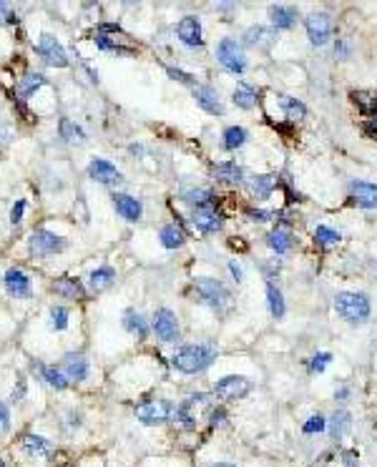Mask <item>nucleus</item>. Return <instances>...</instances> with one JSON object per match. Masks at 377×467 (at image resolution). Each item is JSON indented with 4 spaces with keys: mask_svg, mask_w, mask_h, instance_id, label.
<instances>
[{
    "mask_svg": "<svg viewBox=\"0 0 377 467\" xmlns=\"http://www.w3.org/2000/svg\"><path fill=\"white\" fill-rule=\"evenodd\" d=\"M68 424H71V427H81V415H73V412H71V415H68Z\"/></svg>",
    "mask_w": 377,
    "mask_h": 467,
    "instance_id": "nucleus-59",
    "label": "nucleus"
},
{
    "mask_svg": "<svg viewBox=\"0 0 377 467\" xmlns=\"http://www.w3.org/2000/svg\"><path fill=\"white\" fill-rule=\"evenodd\" d=\"M25 387H28V385H25V380H23V377H20V380H18V387L13 390V402H20V399L25 397Z\"/></svg>",
    "mask_w": 377,
    "mask_h": 467,
    "instance_id": "nucleus-55",
    "label": "nucleus"
},
{
    "mask_svg": "<svg viewBox=\"0 0 377 467\" xmlns=\"http://www.w3.org/2000/svg\"><path fill=\"white\" fill-rule=\"evenodd\" d=\"M212 174L216 181H224V184H242L244 181V168L239 166L237 161H219L212 166Z\"/></svg>",
    "mask_w": 377,
    "mask_h": 467,
    "instance_id": "nucleus-24",
    "label": "nucleus"
},
{
    "mask_svg": "<svg viewBox=\"0 0 377 467\" xmlns=\"http://www.w3.org/2000/svg\"><path fill=\"white\" fill-rule=\"evenodd\" d=\"M182 201H184V204H191V206L214 204V193L209 191V188L191 186V188H184V191H182Z\"/></svg>",
    "mask_w": 377,
    "mask_h": 467,
    "instance_id": "nucleus-38",
    "label": "nucleus"
},
{
    "mask_svg": "<svg viewBox=\"0 0 377 467\" xmlns=\"http://www.w3.org/2000/svg\"><path fill=\"white\" fill-rule=\"evenodd\" d=\"M212 397L214 394L209 392H194L188 394L186 399H182L179 405H176V415H174V422H179V427L186 432L196 430V424H199V410L212 405Z\"/></svg>",
    "mask_w": 377,
    "mask_h": 467,
    "instance_id": "nucleus-4",
    "label": "nucleus"
},
{
    "mask_svg": "<svg viewBox=\"0 0 377 467\" xmlns=\"http://www.w3.org/2000/svg\"><path fill=\"white\" fill-rule=\"evenodd\" d=\"M350 101L355 103V108L360 111V116L364 119H377V94L375 91H352Z\"/></svg>",
    "mask_w": 377,
    "mask_h": 467,
    "instance_id": "nucleus-22",
    "label": "nucleus"
},
{
    "mask_svg": "<svg viewBox=\"0 0 377 467\" xmlns=\"http://www.w3.org/2000/svg\"><path fill=\"white\" fill-rule=\"evenodd\" d=\"M327 430V420H325V415H320V412H317V415H312V417H307V422L302 424V432H304V435H320V432H325Z\"/></svg>",
    "mask_w": 377,
    "mask_h": 467,
    "instance_id": "nucleus-43",
    "label": "nucleus"
},
{
    "mask_svg": "<svg viewBox=\"0 0 377 467\" xmlns=\"http://www.w3.org/2000/svg\"><path fill=\"white\" fill-rule=\"evenodd\" d=\"M36 53L43 58L48 66H53V68H66V66H68V56H66L63 45L58 43L53 36H48V33L40 36V40H38L36 45Z\"/></svg>",
    "mask_w": 377,
    "mask_h": 467,
    "instance_id": "nucleus-11",
    "label": "nucleus"
},
{
    "mask_svg": "<svg viewBox=\"0 0 377 467\" xmlns=\"http://www.w3.org/2000/svg\"><path fill=\"white\" fill-rule=\"evenodd\" d=\"M23 214H25V201L18 199L15 204H13V209H10V224L18 226L20 221H23Z\"/></svg>",
    "mask_w": 377,
    "mask_h": 467,
    "instance_id": "nucleus-47",
    "label": "nucleus"
},
{
    "mask_svg": "<svg viewBox=\"0 0 377 467\" xmlns=\"http://www.w3.org/2000/svg\"><path fill=\"white\" fill-rule=\"evenodd\" d=\"M229 274L234 276V281H237V284H239V281H244V269L239 267L237 262H229Z\"/></svg>",
    "mask_w": 377,
    "mask_h": 467,
    "instance_id": "nucleus-54",
    "label": "nucleus"
},
{
    "mask_svg": "<svg viewBox=\"0 0 377 467\" xmlns=\"http://www.w3.org/2000/svg\"><path fill=\"white\" fill-rule=\"evenodd\" d=\"M63 374L68 382H83L88 377V359L81 352H68L63 357Z\"/></svg>",
    "mask_w": 377,
    "mask_h": 467,
    "instance_id": "nucleus-21",
    "label": "nucleus"
},
{
    "mask_svg": "<svg viewBox=\"0 0 377 467\" xmlns=\"http://www.w3.org/2000/svg\"><path fill=\"white\" fill-rule=\"evenodd\" d=\"M66 246H68V242L48 229H36L33 237L28 239V251H31V256H36V259L61 254V251H66Z\"/></svg>",
    "mask_w": 377,
    "mask_h": 467,
    "instance_id": "nucleus-8",
    "label": "nucleus"
},
{
    "mask_svg": "<svg viewBox=\"0 0 377 467\" xmlns=\"http://www.w3.org/2000/svg\"><path fill=\"white\" fill-rule=\"evenodd\" d=\"M304 31H307L309 43L322 48V45L330 43L334 36L332 15H327V13H309L307 18H304Z\"/></svg>",
    "mask_w": 377,
    "mask_h": 467,
    "instance_id": "nucleus-9",
    "label": "nucleus"
},
{
    "mask_svg": "<svg viewBox=\"0 0 377 467\" xmlns=\"http://www.w3.org/2000/svg\"><path fill=\"white\" fill-rule=\"evenodd\" d=\"M264 276L267 279H274L276 274H279V269H282V262H276V259H272V264H264Z\"/></svg>",
    "mask_w": 377,
    "mask_h": 467,
    "instance_id": "nucleus-52",
    "label": "nucleus"
},
{
    "mask_svg": "<svg viewBox=\"0 0 377 467\" xmlns=\"http://www.w3.org/2000/svg\"><path fill=\"white\" fill-rule=\"evenodd\" d=\"M191 224H194L201 234H216V231H221V226H224V218L214 209V204H204V206H194Z\"/></svg>",
    "mask_w": 377,
    "mask_h": 467,
    "instance_id": "nucleus-12",
    "label": "nucleus"
},
{
    "mask_svg": "<svg viewBox=\"0 0 377 467\" xmlns=\"http://www.w3.org/2000/svg\"><path fill=\"white\" fill-rule=\"evenodd\" d=\"M297 18H300V13H297L295 6H269V20L276 33L292 31L297 25Z\"/></svg>",
    "mask_w": 377,
    "mask_h": 467,
    "instance_id": "nucleus-20",
    "label": "nucleus"
},
{
    "mask_svg": "<svg viewBox=\"0 0 377 467\" xmlns=\"http://www.w3.org/2000/svg\"><path fill=\"white\" fill-rule=\"evenodd\" d=\"M267 246H269L272 251H274L276 256H284L292 251V246H295V239H292V231L289 229H272L269 234H267Z\"/></svg>",
    "mask_w": 377,
    "mask_h": 467,
    "instance_id": "nucleus-26",
    "label": "nucleus"
},
{
    "mask_svg": "<svg viewBox=\"0 0 377 467\" xmlns=\"http://www.w3.org/2000/svg\"><path fill=\"white\" fill-rule=\"evenodd\" d=\"M113 209L121 218H126L128 224H136L144 216V204L136 199V196H128V193H113Z\"/></svg>",
    "mask_w": 377,
    "mask_h": 467,
    "instance_id": "nucleus-16",
    "label": "nucleus"
},
{
    "mask_svg": "<svg viewBox=\"0 0 377 467\" xmlns=\"http://www.w3.org/2000/svg\"><path fill=\"white\" fill-rule=\"evenodd\" d=\"M216 355H219V349L212 342L182 344V347L171 355V364H174L176 372H182V374H201L212 367Z\"/></svg>",
    "mask_w": 377,
    "mask_h": 467,
    "instance_id": "nucleus-1",
    "label": "nucleus"
},
{
    "mask_svg": "<svg viewBox=\"0 0 377 467\" xmlns=\"http://www.w3.org/2000/svg\"><path fill=\"white\" fill-rule=\"evenodd\" d=\"M0 467H6V462H3V457H0Z\"/></svg>",
    "mask_w": 377,
    "mask_h": 467,
    "instance_id": "nucleus-61",
    "label": "nucleus"
},
{
    "mask_svg": "<svg viewBox=\"0 0 377 467\" xmlns=\"http://www.w3.org/2000/svg\"><path fill=\"white\" fill-rule=\"evenodd\" d=\"M244 45L246 48H257V50H267L274 45L276 40V31L272 28V25H249L244 31Z\"/></svg>",
    "mask_w": 377,
    "mask_h": 467,
    "instance_id": "nucleus-17",
    "label": "nucleus"
},
{
    "mask_svg": "<svg viewBox=\"0 0 377 467\" xmlns=\"http://www.w3.org/2000/svg\"><path fill=\"white\" fill-rule=\"evenodd\" d=\"M246 218L251 224H267L274 218V212H267V209H246Z\"/></svg>",
    "mask_w": 377,
    "mask_h": 467,
    "instance_id": "nucleus-46",
    "label": "nucleus"
},
{
    "mask_svg": "<svg viewBox=\"0 0 377 467\" xmlns=\"http://www.w3.org/2000/svg\"><path fill=\"white\" fill-rule=\"evenodd\" d=\"M128 154H131V156H144L146 149L141 144H131V146H128Z\"/></svg>",
    "mask_w": 377,
    "mask_h": 467,
    "instance_id": "nucleus-57",
    "label": "nucleus"
},
{
    "mask_svg": "<svg viewBox=\"0 0 377 467\" xmlns=\"http://www.w3.org/2000/svg\"><path fill=\"white\" fill-rule=\"evenodd\" d=\"M279 108H282V113L292 124H297V121H302L307 116V106L300 98H292V96H279Z\"/></svg>",
    "mask_w": 377,
    "mask_h": 467,
    "instance_id": "nucleus-35",
    "label": "nucleus"
},
{
    "mask_svg": "<svg viewBox=\"0 0 377 467\" xmlns=\"http://www.w3.org/2000/svg\"><path fill=\"white\" fill-rule=\"evenodd\" d=\"M58 131H61L63 141H68V144H86V131H83L81 126L73 124L71 119H61V126H58Z\"/></svg>",
    "mask_w": 377,
    "mask_h": 467,
    "instance_id": "nucleus-37",
    "label": "nucleus"
},
{
    "mask_svg": "<svg viewBox=\"0 0 377 467\" xmlns=\"http://www.w3.org/2000/svg\"><path fill=\"white\" fill-rule=\"evenodd\" d=\"M8 430H10V410H8V405L0 402V437L6 435Z\"/></svg>",
    "mask_w": 377,
    "mask_h": 467,
    "instance_id": "nucleus-50",
    "label": "nucleus"
},
{
    "mask_svg": "<svg viewBox=\"0 0 377 467\" xmlns=\"http://www.w3.org/2000/svg\"><path fill=\"white\" fill-rule=\"evenodd\" d=\"M45 86V75H40V73H28L25 78H20V83H18V96H23V98H28V96H33L38 91V88H43Z\"/></svg>",
    "mask_w": 377,
    "mask_h": 467,
    "instance_id": "nucleus-39",
    "label": "nucleus"
},
{
    "mask_svg": "<svg viewBox=\"0 0 377 467\" xmlns=\"http://www.w3.org/2000/svg\"><path fill=\"white\" fill-rule=\"evenodd\" d=\"M279 186V176L274 174H259V176H251V193H254V199L259 201H267L272 193L276 191Z\"/></svg>",
    "mask_w": 377,
    "mask_h": 467,
    "instance_id": "nucleus-27",
    "label": "nucleus"
},
{
    "mask_svg": "<svg viewBox=\"0 0 377 467\" xmlns=\"http://www.w3.org/2000/svg\"><path fill=\"white\" fill-rule=\"evenodd\" d=\"M216 61L219 66L232 75H244L246 71V53L244 45L237 38H221L216 43Z\"/></svg>",
    "mask_w": 377,
    "mask_h": 467,
    "instance_id": "nucleus-5",
    "label": "nucleus"
},
{
    "mask_svg": "<svg viewBox=\"0 0 377 467\" xmlns=\"http://www.w3.org/2000/svg\"><path fill=\"white\" fill-rule=\"evenodd\" d=\"M362 133L367 138H372V141H377V119H370L362 124Z\"/></svg>",
    "mask_w": 377,
    "mask_h": 467,
    "instance_id": "nucleus-53",
    "label": "nucleus"
},
{
    "mask_svg": "<svg viewBox=\"0 0 377 467\" xmlns=\"http://www.w3.org/2000/svg\"><path fill=\"white\" fill-rule=\"evenodd\" d=\"M334 311L347 324H364L372 314V302L364 292H337Z\"/></svg>",
    "mask_w": 377,
    "mask_h": 467,
    "instance_id": "nucleus-2",
    "label": "nucleus"
},
{
    "mask_svg": "<svg viewBox=\"0 0 377 467\" xmlns=\"http://www.w3.org/2000/svg\"><path fill=\"white\" fill-rule=\"evenodd\" d=\"M350 193L360 209H377V184L372 181H352Z\"/></svg>",
    "mask_w": 377,
    "mask_h": 467,
    "instance_id": "nucleus-19",
    "label": "nucleus"
},
{
    "mask_svg": "<svg viewBox=\"0 0 377 467\" xmlns=\"http://www.w3.org/2000/svg\"><path fill=\"white\" fill-rule=\"evenodd\" d=\"M176 415V405L169 399H146L136 405V420L146 427H156V424L171 422Z\"/></svg>",
    "mask_w": 377,
    "mask_h": 467,
    "instance_id": "nucleus-7",
    "label": "nucleus"
},
{
    "mask_svg": "<svg viewBox=\"0 0 377 467\" xmlns=\"http://www.w3.org/2000/svg\"><path fill=\"white\" fill-rule=\"evenodd\" d=\"M254 390V382L242 377V374H226L221 380L214 382V390L212 394L221 402H239V399H244L251 394Z\"/></svg>",
    "mask_w": 377,
    "mask_h": 467,
    "instance_id": "nucleus-6",
    "label": "nucleus"
},
{
    "mask_svg": "<svg viewBox=\"0 0 377 467\" xmlns=\"http://www.w3.org/2000/svg\"><path fill=\"white\" fill-rule=\"evenodd\" d=\"M48 317H50V329L63 332L66 327H68L71 314H68V309H66V306H50Z\"/></svg>",
    "mask_w": 377,
    "mask_h": 467,
    "instance_id": "nucleus-42",
    "label": "nucleus"
},
{
    "mask_svg": "<svg viewBox=\"0 0 377 467\" xmlns=\"http://www.w3.org/2000/svg\"><path fill=\"white\" fill-rule=\"evenodd\" d=\"M214 467H234V465H226V462H219V465H214Z\"/></svg>",
    "mask_w": 377,
    "mask_h": 467,
    "instance_id": "nucleus-60",
    "label": "nucleus"
},
{
    "mask_svg": "<svg viewBox=\"0 0 377 467\" xmlns=\"http://www.w3.org/2000/svg\"><path fill=\"white\" fill-rule=\"evenodd\" d=\"M3 284H6V292L10 297H15V299H28L31 297V279L20 269H8L6 276H3Z\"/></svg>",
    "mask_w": 377,
    "mask_h": 467,
    "instance_id": "nucleus-18",
    "label": "nucleus"
},
{
    "mask_svg": "<svg viewBox=\"0 0 377 467\" xmlns=\"http://www.w3.org/2000/svg\"><path fill=\"white\" fill-rule=\"evenodd\" d=\"M334 56H337L339 61H347V58L352 56L350 43H345V40H337V43H334Z\"/></svg>",
    "mask_w": 377,
    "mask_h": 467,
    "instance_id": "nucleus-51",
    "label": "nucleus"
},
{
    "mask_svg": "<svg viewBox=\"0 0 377 467\" xmlns=\"http://www.w3.org/2000/svg\"><path fill=\"white\" fill-rule=\"evenodd\" d=\"M166 73H169L171 81H179V83H184V86L196 88V78H194V75H191V73H184V71L174 68V66H166Z\"/></svg>",
    "mask_w": 377,
    "mask_h": 467,
    "instance_id": "nucleus-45",
    "label": "nucleus"
},
{
    "mask_svg": "<svg viewBox=\"0 0 377 467\" xmlns=\"http://www.w3.org/2000/svg\"><path fill=\"white\" fill-rule=\"evenodd\" d=\"M194 98H196V106L201 111H207L209 116H224V101H221L219 91L214 86H196L194 88Z\"/></svg>",
    "mask_w": 377,
    "mask_h": 467,
    "instance_id": "nucleus-15",
    "label": "nucleus"
},
{
    "mask_svg": "<svg viewBox=\"0 0 377 467\" xmlns=\"http://www.w3.org/2000/svg\"><path fill=\"white\" fill-rule=\"evenodd\" d=\"M124 327H126V332L133 334L136 339H146V336H149V322H146L136 309L124 311Z\"/></svg>",
    "mask_w": 377,
    "mask_h": 467,
    "instance_id": "nucleus-30",
    "label": "nucleus"
},
{
    "mask_svg": "<svg viewBox=\"0 0 377 467\" xmlns=\"http://www.w3.org/2000/svg\"><path fill=\"white\" fill-rule=\"evenodd\" d=\"M88 176L94 181H98V184H106V186H119L121 181H124V174L111 161H106V158H94V161L88 163Z\"/></svg>",
    "mask_w": 377,
    "mask_h": 467,
    "instance_id": "nucleus-14",
    "label": "nucleus"
},
{
    "mask_svg": "<svg viewBox=\"0 0 377 467\" xmlns=\"http://www.w3.org/2000/svg\"><path fill=\"white\" fill-rule=\"evenodd\" d=\"M53 292L61 294L63 299H83L86 297V289H83V284L78 279H73V276H61V279L53 281Z\"/></svg>",
    "mask_w": 377,
    "mask_h": 467,
    "instance_id": "nucleus-28",
    "label": "nucleus"
},
{
    "mask_svg": "<svg viewBox=\"0 0 377 467\" xmlns=\"http://www.w3.org/2000/svg\"><path fill=\"white\" fill-rule=\"evenodd\" d=\"M23 450L28 452V455H38V457H50V452H53V450H50V443L40 435H25Z\"/></svg>",
    "mask_w": 377,
    "mask_h": 467,
    "instance_id": "nucleus-36",
    "label": "nucleus"
},
{
    "mask_svg": "<svg viewBox=\"0 0 377 467\" xmlns=\"http://www.w3.org/2000/svg\"><path fill=\"white\" fill-rule=\"evenodd\" d=\"M94 43H96V48H101V50H111V53H121V56H126V53H131V48H126V45H121V40H116V38H108L106 33H96Z\"/></svg>",
    "mask_w": 377,
    "mask_h": 467,
    "instance_id": "nucleus-41",
    "label": "nucleus"
},
{
    "mask_svg": "<svg viewBox=\"0 0 377 467\" xmlns=\"http://www.w3.org/2000/svg\"><path fill=\"white\" fill-rule=\"evenodd\" d=\"M342 242V234L332 226H317L314 229V244H320V246H334V244Z\"/></svg>",
    "mask_w": 377,
    "mask_h": 467,
    "instance_id": "nucleus-40",
    "label": "nucleus"
},
{
    "mask_svg": "<svg viewBox=\"0 0 377 467\" xmlns=\"http://www.w3.org/2000/svg\"><path fill=\"white\" fill-rule=\"evenodd\" d=\"M246 141H249V131H246L244 126H229V128H224V133H221V146H224L226 151L242 149Z\"/></svg>",
    "mask_w": 377,
    "mask_h": 467,
    "instance_id": "nucleus-31",
    "label": "nucleus"
},
{
    "mask_svg": "<svg viewBox=\"0 0 377 467\" xmlns=\"http://www.w3.org/2000/svg\"><path fill=\"white\" fill-rule=\"evenodd\" d=\"M38 372H40V380L48 387H53V390H58V392L68 387V377L63 374V369L53 367V364H38Z\"/></svg>",
    "mask_w": 377,
    "mask_h": 467,
    "instance_id": "nucleus-32",
    "label": "nucleus"
},
{
    "mask_svg": "<svg viewBox=\"0 0 377 467\" xmlns=\"http://www.w3.org/2000/svg\"><path fill=\"white\" fill-rule=\"evenodd\" d=\"M332 362V355L330 352H320V355H314L312 359H309V372L312 374H322L327 369V364Z\"/></svg>",
    "mask_w": 377,
    "mask_h": 467,
    "instance_id": "nucleus-44",
    "label": "nucleus"
},
{
    "mask_svg": "<svg viewBox=\"0 0 377 467\" xmlns=\"http://www.w3.org/2000/svg\"><path fill=\"white\" fill-rule=\"evenodd\" d=\"M339 457H342V467H362L360 465V455L355 450H342Z\"/></svg>",
    "mask_w": 377,
    "mask_h": 467,
    "instance_id": "nucleus-48",
    "label": "nucleus"
},
{
    "mask_svg": "<svg viewBox=\"0 0 377 467\" xmlns=\"http://www.w3.org/2000/svg\"><path fill=\"white\" fill-rule=\"evenodd\" d=\"M158 239H161L163 249H182L184 244H186V231L176 224H163L158 229Z\"/></svg>",
    "mask_w": 377,
    "mask_h": 467,
    "instance_id": "nucleus-29",
    "label": "nucleus"
},
{
    "mask_svg": "<svg viewBox=\"0 0 377 467\" xmlns=\"http://www.w3.org/2000/svg\"><path fill=\"white\" fill-rule=\"evenodd\" d=\"M350 427H352L350 410H334L332 417L327 420V430H330V440H332V443H339V440L350 432Z\"/></svg>",
    "mask_w": 377,
    "mask_h": 467,
    "instance_id": "nucleus-23",
    "label": "nucleus"
},
{
    "mask_svg": "<svg viewBox=\"0 0 377 467\" xmlns=\"http://www.w3.org/2000/svg\"><path fill=\"white\" fill-rule=\"evenodd\" d=\"M151 329H154V334H156L161 342L171 344L179 339V319H176V314L169 309V306H158V309L154 311Z\"/></svg>",
    "mask_w": 377,
    "mask_h": 467,
    "instance_id": "nucleus-10",
    "label": "nucleus"
},
{
    "mask_svg": "<svg viewBox=\"0 0 377 467\" xmlns=\"http://www.w3.org/2000/svg\"><path fill=\"white\" fill-rule=\"evenodd\" d=\"M113 281H116V272H113L111 267H98L88 276V284H91V289H94L96 294L106 292L108 287H113Z\"/></svg>",
    "mask_w": 377,
    "mask_h": 467,
    "instance_id": "nucleus-33",
    "label": "nucleus"
},
{
    "mask_svg": "<svg viewBox=\"0 0 377 467\" xmlns=\"http://www.w3.org/2000/svg\"><path fill=\"white\" fill-rule=\"evenodd\" d=\"M224 422H226V410H224V407L209 410V424H212V427H221Z\"/></svg>",
    "mask_w": 377,
    "mask_h": 467,
    "instance_id": "nucleus-49",
    "label": "nucleus"
},
{
    "mask_svg": "<svg viewBox=\"0 0 377 467\" xmlns=\"http://www.w3.org/2000/svg\"><path fill=\"white\" fill-rule=\"evenodd\" d=\"M267 304H269V314L274 319H284L287 314V304H284V294L279 287H274L272 281H267Z\"/></svg>",
    "mask_w": 377,
    "mask_h": 467,
    "instance_id": "nucleus-34",
    "label": "nucleus"
},
{
    "mask_svg": "<svg viewBox=\"0 0 377 467\" xmlns=\"http://www.w3.org/2000/svg\"><path fill=\"white\" fill-rule=\"evenodd\" d=\"M8 138H10V128H8V126H0V144H6Z\"/></svg>",
    "mask_w": 377,
    "mask_h": 467,
    "instance_id": "nucleus-58",
    "label": "nucleus"
},
{
    "mask_svg": "<svg viewBox=\"0 0 377 467\" xmlns=\"http://www.w3.org/2000/svg\"><path fill=\"white\" fill-rule=\"evenodd\" d=\"M194 292L196 297H199V302H204V304L212 306V309L219 311V314L232 304L229 289H226L219 279H212V276H199V279H194Z\"/></svg>",
    "mask_w": 377,
    "mask_h": 467,
    "instance_id": "nucleus-3",
    "label": "nucleus"
},
{
    "mask_svg": "<svg viewBox=\"0 0 377 467\" xmlns=\"http://www.w3.org/2000/svg\"><path fill=\"white\" fill-rule=\"evenodd\" d=\"M176 38H179L186 48H201V45H204L201 20L196 18V15H184V18L176 23Z\"/></svg>",
    "mask_w": 377,
    "mask_h": 467,
    "instance_id": "nucleus-13",
    "label": "nucleus"
},
{
    "mask_svg": "<svg viewBox=\"0 0 377 467\" xmlns=\"http://www.w3.org/2000/svg\"><path fill=\"white\" fill-rule=\"evenodd\" d=\"M350 387L347 385H342V387H337V390H334V399H337V402H347V399H350Z\"/></svg>",
    "mask_w": 377,
    "mask_h": 467,
    "instance_id": "nucleus-56",
    "label": "nucleus"
},
{
    "mask_svg": "<svg viewBox=\"0 0 377 467\" xmlns=\"http://www.w3.org/2000/svg\"><path fill=\"white\" fill-rule=\"evenodd\" d=\"M232 101L234 106L242 108V111H251V108H257V88L249 86L246 81H239L237 86H234V94H232Z\"/></svg>",
    "mask_w": 377,
    "mask_h": 467,
    "instance_id": "nucleus-25",
    "label": "nucleus"
}]
</instances>
